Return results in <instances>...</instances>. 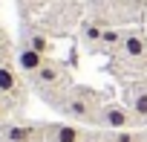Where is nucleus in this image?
Listing matches in <instances>:
<instances>
[{
  "label": "nucleus",
  "mask_w": 147,
  "mask_h": 142,
  "mask_svg": "<svg viewBox=\"0 0 147 142\" xmlns=\"http://www.w3.org/2000/svg\"><path fill=\"white\" fill-rule=\"evenodd\" d=\"M26 46H32L35 52L46 55V52H49V38H46V35H40V32H35V35L29 38V44H26Z\"/></svg>",
  "instance_id": "10"
},
{
  "label": "nucleus",
  "mask_w": 147,
  "mask_h": 142,
  "mask_svg": "<svg viewBox=\"0 0 147 142\" xmlns=\"http://www.w3.org/2000/svg\"><path fill=\"white\" fill-rule=\"evenodd\" d=\"M46 64V55H40V52H35L32 46H23L20 52H18V67L23 70V73H29V76H35L38 70Z\"/></svg>",
  "instance_id": "4"
},
{
  "label": "nucleus",
  "mask_w": 147,
  "mask_h": 142,
  "mask_svg": "<svg viewBox=\"0 0 147 142\" xmlns=\"http://www.w3.org/2000/svg\"><path fill=\"white\" fill-rule=\"evenodd\" d=\"M98 96L92 90H75L66 102H63V113L69 119H78V122H95L98 119Z\"/></svg>",
  "instance_id": "1"
},
{
  "label": "nucleus",
  "mask_w": 147,
  "mask_h": 142,
  "mask_svg": "<svg viewBox=\"0 0 147 142\" xmlns=\"http://www.w3.org/2000/svg\"><path fill=\"white\" fill-rule=\"evenodd\" d=\"M121 41H124V35L118 29H104V35H101V44H107V46H115Z\"/></svg>",
  "instance_id": "12"
},
{
  "label": "nucleus",
  "mask_w": 147,
  "mask_h": 142,
  "mask_svg": "<svg viewBox=\"0 0 147 142\" xmlns=\"http://www.w3.org/2000/svg\"><path fill=\"white\" fill-rule=\"evenodd\" d=\"M18 90V76L9 64H0V93H15Z\"/></svg>",
  "instance_id": "8"
},
{
  "label": "nucleus",
  "mask_w": 147,
  "mask_h": 142,
  "mask_svg": "<svg viewBox=\"0 0 147 142\" xmlns=\"http://www.w3.org/2000/svg\"><path fill=\"white\" fill-rule=\"evenodd\" d=\"M35 81H38L40 87H55V84L63 81V70H61L55 61H46L38 73H35Z\"/></svg>",
  "instance_id": "5"
},
{
  "label": "nucleus",
  "mask_w": 147,
  "mask_h": 142,
  "mask_svg": "<svg viewBox=\"0 0 147 142\" xmlns=\"http://www.w3.org/2000/svg\"><path fill=\"white\" fill-rule=\"evenodd\" d=\"M107 142H141V133H133V130H113L107 136Z\"/></svg>",
  "instance_id": "11"
},
{
  "label": "nucleus",
  "mask_w": 147,
  "mask_h": 142,
  "mask_svg": "<svg viewBox=\"0 0 147 142\" xmlns=\"http://www.w3.org/2000/svg\"><path fill=\"white\" fill-rule=\"evenodd\" d=\"M6 139H9V142H29V139H32V128L12 125V128L6 130Z\"/></svg>",
  "instance_id": "9"
},
{
  "label": "nucleus",
  "mask_w": 147,
  "mask_h": 142,
  "mask_svg": "<svg viewBox=\"0 0 147 142\" xmlns=\"http://www.w3.org/2000/svg\"><path fill=\"white\" fill-rule=\"evenodd\" d=\"M121 49L130 61H141V58H147V38L141 32H127L121 41Z\"/></svg>",
  "instance_id": "3"
},
{
  "label": "nucleus",
  "mask_w": 147,
  "mask_h": 142,
  "mask_svg": "<svg viewBox=\"0 0 147 142\" xmlns=\"http://www.w3.org/2000/svg\"><path fill=\"white\" fill-rule=\"evenodd\" d=\"M95 125H101L107 130H130L136 125V116H133V110H127L121 104H101Z\"/></svg>",
  "instance_id": "2"
},
{
  "label": "nucleus",
  "mask_w": 147,
  "mask_h": 142,
  "mask_svg": "<svg viewBox=\"0 0 147 142\" xmlns=\"http://www.w3.org/2000/svg\"><path fill=\"white\" fill-rule=\"evenodd\" d=\"M84 133L75 125H55V142H81Z\"/></svg>",
  "instance_id": "7"
},
{
  "label": "nucleus",
  "mask_w": 147,
  "mask_h": 142,
  "mask_svg": "<svg viewBox=\"0 0 147 142\" xmlns=\"http://www.w3.org/2000/svg\"><path fill=\"white\" fill-rule=\"evenodd\" d=\"M130 110L136 119H147V87H136L130 99Z\"/></svg>",
  "instance_id": "6"
},
{
  "label": "nucleus",
  "mask_w": 147,
  "mask_h": 142,
  "mask_svg": "<svg viewBox=\"0 0 147 142\" xmlns=\"http://www.w3.org/2000/svg\"><path fill=\"white\" fill-rule=\"evenodd\" d=\"M101 35H104V29H101V26H95V23H87V26H84V38H87V41L98 44V41H101Z\"/></svg>",
  "instance_id": "13"
}]
</instances>
